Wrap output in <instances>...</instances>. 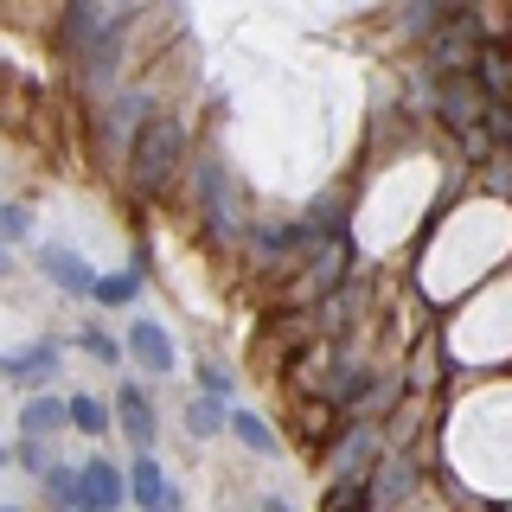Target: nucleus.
Listing matches in <instances>:
<instances>
[{
  "instance_id": "1",
  "label": "nucleus",
  "mask_w": 512,
  "mask_h": 512,
  "mask_svg": "<svg viewBox=\"0 0 512 512\" xmlns=\"http://www.w3.org/2000/svg\"><path fill=\"white\" fill-rule=\"evenodd\" d=\"M180 128H173L167 116L160 122H141L135 135H128V180H135L141 192H160L173 180V167H180Z\"/></svg>"
},
{
  "instance_id": "2",
  "label": "nucleus",
  "mask_w": 512,
  "mask_h": 512,
  "mask_svg": "<svg viewBox=\"0 0 512 512\" xmlns=\"http://www.w3.org/2000/svg\"><path fill=\"white\" fill-rule=\"evenodd\" d=\"M77 468H84V506H77V512H122V500H135L122 461L90 455V461H77Z\"/></svg>"
},
{
  "instance_id": "3",
  "label": "nucleus",
  "mask_w": 512,
  "mask_h": 512,
  "mask_svg": "<svg viewBox=\"0 0 512 512\" xmlns=\"http://www.w3.org/2000/svg\"><path fill=\"white\" fill-rule=\"evenodd\" d=\"M128 359L148 365L154 378L180 372V346H173V333L160 327V320H135V327H128Z\"/></svg>"
},
{
  "instance_id": "4",
  "label": "nucleus",
  "mask_w": 512,
  "mask_h": 512,
  "mask_svg": "<svg viewBox=\"0 0 512 512\" xmlns=\"http://www.w3.org/2000/svg\"><path fill=\"white\" fill-rule=\"evenodd\" d=\"M116 423H122V436L135 442V448H154L160 442V416H154V404H148L141 384H122V391H116Z\"/></svg>"
},
{
  "instance_id": "5",
  "label": "nucleus",
  "mask_w": 512,
  "mask_h": 512,
  "mask_svg": "<svg viewBox=\"0 0 512 512\" xmlns=\"http://www.w3.org/2000/svg\"><path fill=\"white\" fill-rule=\"evenodd\" d=\"M39 269H45V276H52V282L64 288V295H96L90 263H84V256H77L71 244H45V250H39Z\"/></svg>"
},
{
  "instance_id": "6",
  "label": "nucleus",
  "mask_w": 512,
  "mask_h": 512,
  "mask_svg": "<svg viewBox=\"0 0 512 512\" xmlns=\"http://www.w3.org/2000/svg\"><path fill=\"white\" fill-rule=\"evenodd\" d=\"M128 487H135V506H141V512H160V506H167L173 480H167V468L154 461V448H135V461H128Z\"/></svg>"
},
{
  "instance_id": "7",
  "label": "nucleus",
  "mask_w": 512,
  "mask_h": 512,
  "mask_svg": "<svg viewBox=\"0 0 512 512\" xmlns=\"http://www.w3.org/2000/svg\"><path fill=\"white\" fill-rule=\"evenodd\" d=\"M58 429H71V397H52V391L26 397V410H20V436H58Z\"/></svg>"
},
{
  "instance_id": "8",
  "label": "nucleus",
  "mask_w": 512,
  "mask_h": 512,
  "mask_svg": "<svg viewBox=\"0 0 512 512\" xmlns=\"http://www.w3.org/2000/svg\"><path fill=\"white\" fill-rule=\"evenodd\" d=\"M218 429H231V404H224V391H199L186 410V436H218Z\"/></svg>"
},
{
  "instance_id": "9",
  "label": "nucleus",
  "mask_w": 512,
  "mask_h": 512,
  "mask_svg": "<svg viewBox=\"0 0 512 512\" xmlns=\"http://www.w3.org/2000/svg\"><path fill=\"white\" fill-rule=\"evenodd\" d=\"M52 372H58V346H52V340H39V346H20V352L7 359V378H13V384L52 378Z\"/></svg>"
},
{
  "instance_id": "10",
  "label": "nucleus",
  "mask_w": 512,
  "mask_h": 512,
  "mask_svg": "<svg viewBox=\"0 0 512 512\" xmlns=\"http://www.w3.org/2000/svg\"><path fill=\"white\" fill-rule=\"evenodd\" d=\"M231 436L244 442L250 455H276V448H282V442H276V429H269L256 410H231Z\"/></svg>"
},
{
  "instance_id": "11",
  "label": "nucleus",
  "mask_w": 512,
  "mask_h": 512,
  "mask_svg": "<svg viewBox=\"0 0 512 512\" xmlns=\"http://www.w3.org/2000/svg\"><path fill=\"white\" fill-rule=\"evenodd\" d=\"M109 423H116V416L103 410V397H71V429L77 436H109Z\"/></svg>"
},
{
  "instance_id": "12",
  "label": "nucleus",
  "mask_w": 512,
  "mask_h": 512,
  "mask_svg": "<svg viewBox=\"0 0 512 512\" xmlns=\"http://www.w3.org/2000/svg\"><path fill=\"white\" fill-rule=\"evenodd\" d=\"M135 295H141V276H135V269H122V276H96V295L90 301H103V308H128Z\"/></svg>"
},
{
  "instance_id": "13",
  "label": "nucleus",
  "mask_w": 512,
  "mask_h": 512,
  "mask_svg": "<svg viewBox=\"0 0 512 512\" xmlns=\"http://www.w3.org/2000/svg\"><path fill=\"white\" fill-rule=\"evenodd\" d=\"M77 346H84L90 359H103V365H122V352H128V340H109L103 327H77Z\"/></svg>"
},
{
  "instance_id": "14",
  "label": "nucleus",
  "mask_w": 512,
  "mask_h": 512,
  "mask_svg": "<svg viewBox=\"0 0 512 512\" xmlns=\"http://www.w3.org/2000/svg\"><path fill=\"white\" fill-rule=\"evenodd\" d=\"M52 436H20V468L26 474H45V468H52Z\"/></svg>"
},
{
  "instance_id": "15",
  "label": "nucleus",
  "mask_w": 512,
  "mask_h": 512,
  "mask_svg": "<svg viewBox=\"0 0 512 512\" xmlns=\"http://www.w3.org/2000/svg\"><path fill=\"white\" fill-rule=\"evenodd\" d=\"M199 391H224V397H231V372L212 365V359H199Z\"/></svg>"
},
{
  "instance_id": "16",
  "label": "nucleus",
  "mask_w": 512,
  "mask_h": 512,
  "mask_svg": "<svg viewBox=\"0 0 512 512\" xmlns=\"http://www.w3.org/2000/svg\"><path fill=\"white\" fill-rule=\"evenodd\" d=\"M26 224H32L26 205H7V237H26Z\"/></svg>"
},
{
  "instance_id": "17",
  "label": "nucleus",
  "mask_w": 512,
  "mask_h": 512,
  "mask_svg": "<svg viewBox=\"0 0 512 512\" xmlns=\"http://www.w3.org/2000/svg\"><path fill=\"white\" fill-rule=\"evenodd\" d=\"M263 512H295V506H288V500H263Z\"/></svg>"
},
{
  "instance_id": "18",
  "label": "nucleus",
  "mask_w": 512,
  "mask_h": 512,
  "mask_svg": "<svg viewBox=\"0 0 512 512\" xmlns=\"http://www.w3.org/2000/svg\"><path fill=\"white\" fill-rule=\"evenodd\" d=\"M7 512H20V506H7Z\"/></svg>"
}]
</instances>
